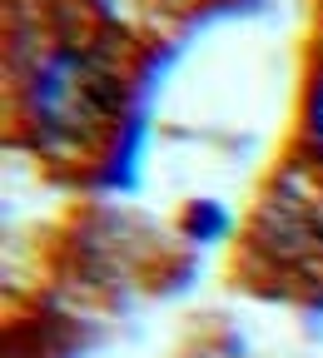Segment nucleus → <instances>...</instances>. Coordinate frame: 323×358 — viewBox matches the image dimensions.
Wrapping results in <instances>:
<instances>
[{
  "mask_svg": "<svg viewBox=\"0 0 323 358\" xmlns=\"http://www.w3.org/2000/svg\"><path fill=\"white\" fill-rule=\"evenodd\" d=\"M115 100H120L115 75L105 70L100 55L80 50V45L50 50L30 70V85H25V110L35 129L60 150L95 140L115 115Z\"/></svg>",
  "mask_w": 323,
  "mask_h": 358,
  "instance_id": "1",
  "label": "nucleus"
},
{
  "mask_svg": "<svg viewBox=\"0 0 323 358\" xmlns=\"http://www.w3.org/2000/svg\"><path fill=\"white\" fill-rule=\"evenodd\" d=\"M308 140H313V150L323 155V75H318L313 90H308Z\"/></svg>",
  "mask_w": 323,
  "mask_h": 358,
  "instance_id": "2",
  "label": "nucleus"
}]
</instances>
